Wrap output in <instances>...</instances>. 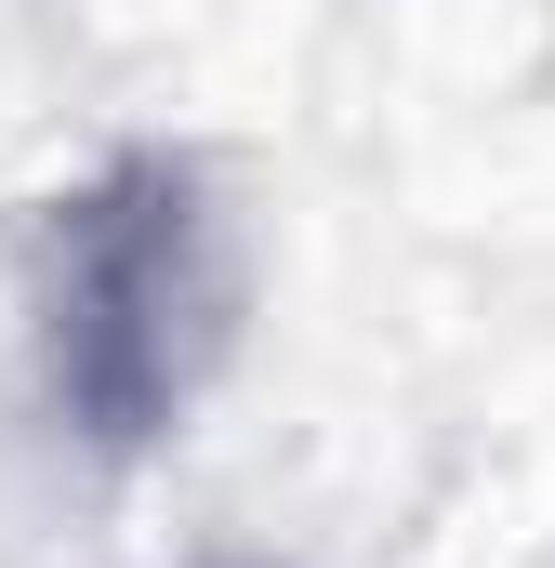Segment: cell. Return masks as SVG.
<instances>
[{"label": "cell", "mask_w": 555, "mask_h": 568, "mask_svg": "<svg viewBox=\"0 0 555 568\" xmlns=\"http://www.w3.org/2000/svg\"><path fill=\"white\" fill-rule=\"evenodd\" d=\"M40 397L93 463L172 449L185 410L212 397L225 344H239V252L212 212V172L133 145L93 185H67L40 212Z\"/></svg>", "instance_id": "obj_1"}]
</instances>
